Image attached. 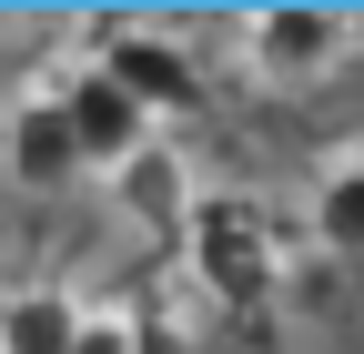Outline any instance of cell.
Listing matches in <instances>:
<instances>
[{"label":"cell","instance_id":"7a4b0ae2","mask_svg":"<svg viewBox=\"0 0 364 354\" xmlns=\"http://www.w3.org/2000/svg\"><path fill=\"white\" fill-rule=\"evenodd\" d=\"M91 71H102V81H112V92L142 112L152 132H162L172 112H193V102H203V61H193V41H182V31H152V21L112 31L102 51H91Z\"/></svg>","mask_w":364,"mask_h":354},{"label":"cell","instance_id":"6da1fadb","mask_svg":"<svg viewBox=\"0 0 364 354\" xmlns=\"http://www.w3.org/2000/svg\"><path fill=\"white\" fill-rule=\"evenodd\" d=\"M182 274L223 314L273 304L284 294V233H273V213L253 193H193V213H182Z\"/></svg>","mask_w":364,"mask_h":354},{"label":"cell","instance_id":"52a82bcc","mask_svg":"<svg viewBox=\"0 0 364 354\" xmlns=\"http://www.w3.org/2000/svg\"><path fill=\"white\" fill-rule=\"evenodd\" d=\"M71 344H81V304L71 294L31 284V294L0 304V354H71Z\"/></svg>","mask_w":364,"mask_h":354},{"label":"cell","instance_id":"30bf717a","mask_svg":"<svg viewBox=\"0 0 364 354\" xmlns=\"http://www.w3.org/2000/svg\"><path fill=\"white\" fill-rule=\"evenodd\" d=\"M71 354H132V314H91L81 304V344Z\"/></svg>","mask_w":364,"mask_h":354},{"label":"cell","instance_id":"8992f818","mask_svg":"<svg viewBox=\"0 0 364 354\" xmlns=\"http://www.w3.org/2000/svg\"><path fill=\"white\" fill-rule=\"evenodd\" d=\"M112 203H122L142 233H162V223H182V213H193V172H182L172 142H152V152H132V162L112 172Z\"/></svg>","mask_w":364,"mask_h":354},{"label":"cell","instance_id":"ba28073f","mask_svg":"<svg viewBox=\"0 0 364 354\" xmlns=\"http://www.w3.org/2000/svg\"><path fill=\"white\" fill-rule=\"evenodd\" d=\"M314 233H324V253L364 263V152L324 162V183H314Z\"/></svg>","mask_w":364,"mask_h":354},{"label":"cell","instance_id":"277c9868","mask_svg":"<svg viewBox=\"0 0 364 354\" xmlns=\"http://www.w3.org/2000/svg\"><path fill=\"white\" fill-rule=\"evenodd\" d=\"M51 102H61V122H71V152H81V172H91V183H112L132 152H152V142H162V132L132 112V102H122L91 61H81V71H51Z\"/></svg>","mask_w":364,"mask_h":354},{"label":"cell","instance_id":"5b68a950","mask_svg":"<svg viewBox=\"0 0 364 354\" xmlns=\"http://www.w3.org/2000/svg\"><path fill=\"white\" fill-rule=\"evenodd\" d=\"M0 172H11L21 193L81 183V152H71V122H61V102H51V81H31V92L11 102V122H0Z\"/></svg>","mask_w":364,"mask_h":354},{"label":"cell","instance_id":"9c48e42d","mask_svg":"<svg viewBox=\"0 0 364 354\" xmlns=\"http://www.w3.org/2000/svg\"><path fill=\"white\" fill-rule=\"evenodd\" d=\"M132 354H193V324L182 314H132Z\"/></svg>","mask_w":364,"mask_h":354},{"label":"cell","instance_id":"3957f363","mask_svg":"<svg viewBox=\"0 0 364 354\" xmlns=\"http://www.w3.org/2000/svg\"><path fill=\"white\" fill-rule=\"evenodd\" d=\"M354 51V21L344 11H314V0H284V11H253L243 21V71L273 81V92H304Z\"/></svg>","mask_w":364,"mask_h":354}]
</instances>
